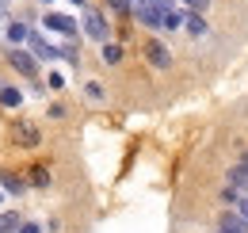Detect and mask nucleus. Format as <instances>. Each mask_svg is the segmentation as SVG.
<instances>
[{"label":"nucleus","mask_w":248,"mask_h":233,"mask_svg":"<svg viewBox=\"0 0 248 233\" xmlns=\"http://www.w3.org/2000/svg\"><path fill=\"white\" fill-rule=\"evenodd\" d=\"M237 214H245V218H248V191L241 195V199H237Z\"/></svg>","instance_id":"nucleus-21"},{"label":"nucleus","mask_w":248,"mask_h":233,"mask_svg":"<svg viewBox=\"0 0 248 233\" xmlns=\"http://www.w3.org/2000/svg\"><path fill=\"white\" fill-rule=\"evenodd\" d=\"M50 31H58V34H65V38H73L77 31H80V23L73 19V16H62V12H46V19H42Z\"/></svg>","instance_id":"nucleus-4"},{"label":"nucleus","mask_w":248,"mask_h":233,"mask_svg":"<svg viewBox=\"0 0 248 233\" xmlns=\"http://www.w3.org/2000/svg\"><path fill=\"white\" fill-rule=\"evenodd\" d=\"M123 61V46L119 42H103V65H119Z\"/></svg>","instance_id":"nucleus-13"},{"label":"nucleus","mask_w":248,"mask_h":233,"mask_svg":"<svg viewBox=\"0 0 248 233\" xmlns=\"http://www.w3.org/2000/svg\"><path fill=\"white\" fill-rule=\"evenodd\" d=\"M73 4H84V0H73Z\"/></svg>","instance_id":"nucleus-26"},{"label":"nucleus","mask_w":248,"mask_h":233,"mask_svg":"<svg viewBox=\"0 0 248 233\" xmlns=\"http://www.w3.org/2000/svg\"><path fill=\"white\" fill-rule=\"evenodd\" d=\"M107 4H111L115 12H130V0H107Z\"/></svg>","instance_id":"nucleus-22"},{"label":"nucleus","mask_w":248,"mask_h":233,"mask_svg":"<svg viewBox=\"0 0 248 233\" xmlns=\"http://www.w3.org/2000/svg\"><path fill=\"white\" fill-rule=\"evenodd\" d=\"M62 61H69V65H80V54H77V46H62Z\"/></svg>","instance_id":"nucleus-18"},{"label":"nucleus","mask_w":248,"mask_h":233,"mask_svg":"<svg viewBox=\"0 0 248 233\" xmlns=\"http://www.w3.org/2000/svg\"><path fill=\"white\" fill-rule=\"evenodd\" d=\"M229 187H237V191H248V168L233 165V168H229Z\"/></svg>","instance_id":"nucleus-10"},{"label":"nucleus","mask_w":248,"mask_h":233,"mask_svg":"<svg viewBox=\"0 0 248 233\" xmlns=\"http://www.w3.org/2000/svg\"><path fill=\"white\" fill-rule=\"evenodd\" d=\"M23 38H31V27H27V23H8V42H12V46L23 42Z\"/></svg>","instance_id":"nucleus-14"},{"label":"nucleus","mask_w":248,"mask_h":233,"mask_svg":"<svg viewBox=\"0 0 248 233\" xmlns=\"http://www.w3.org/2000/svg\"><path fill=\"white\" fill-rule=\"evenodd\" d=\"M184 31L187 34H191V38H202V34H206V19H202V12H187L184 16Z\"/></svg>","instance_id":"nucleus-7"},{"label":"nucleus","mask_w":248,"mask_h":233,"mask_svg":"<svg viewBox=\"0 0 248 233\" xmlns=\"http://www.w3.org/2000/svg\"><path fill=\"white\" fill-rule=\"evenodd\" d=\"M180 27H184V16H180L176 8H172V12H164V31H180Z\"/></svg>","instance_id":"nucleus-17"},{"label":"nucleus","mask_w":248,"mask_h":233,"mask_svg":"<svg viewBox=\"0 0 248 233\" xmlns=\"http://www.w3.org/2000/svg\"><path fill=\"white\" fill-rule=\"evenodd\" d=\"M0 103H4V107H19V103H23V92L16 84H0Z\"/></svg>","instance_id":"nucleus-9"},{"label":"nucleus","mask_w":248,"mask_h":233,"mask_svg":"<svg viewBox=\"0 0 248 233\" xmlns=\"http://www.w3.org/2000/svg\"><path fill=\"white\" fill-rule=\"evenodd\" d=\"M42 4H50V0H42Z\"/></svg>","instance_id":"nucleus-28"},{"label":"nucleus","mask_w":248,"mask_h":233,"mask_svg":"<svg viewBox=\"0 0 248 233\" xmlns=\"http://www.w3.org/2000/svg\"><path fill=\"white\" fill-rule=\"evenodd\" d=\"M80 31L92 38V42H107V34H111V27H107V19H103V12H95V8H88L84 12V19H80Z\"/></svg>","instance_id":"nucleus-2"},{"label":"nucleus","mask_w":248,"mask_h":233,"mask_svg":"<svg viewBox=\"0 0 248 233\" xmlns=\"http://www.w3.org/2000/svg\"><path fill=\"white\" fill-rule=\"evenodd\" d=\"M221 230H237V233H248V218H245V214H225V218H221Z\"/></svg>","instance_id":"nucleus-12"},{"label":"nucleus","mask_w":248,"mask_h":233,"mask_svg":"<svg viewBox=\"0 0 248 233\" xmlns=\"http://www.w3.org/2000/svg\"><path fill=\"white\" fill-rule=\"evenodd\" d=\"M27 42H31V54L38 61H58V58H62V50H58V46H50V42H46L42 34H34V31H31V38H27Z\"/></svg>","instance_id":"nucleus-6"},{"label":"nucleus","mask_w":248,"mask_h":233,"mask_svg":"<svg viewBox=\"0 0 248 233\" xmlns=\"http://www.w3.org/2000/svg\"><path fill=\"white\" fill-rule=\"evenodd\" d=\"M19 226H23V218H19L16 210H0V230H8V233H19Z\"/></svg>","instance_id":"nucleus-11"},{"label":"nucleus","mask_w":248,"mask_h":233,"mask_svg":"<svg viewBox=\"0 0 248 233\" xmlns=\"http://www.w3.org/2000/svg\"><path fill=\"white\" fill-rule=\"evenodd\" d=\"M12 69L19 77H38V58L27 54V50H12Z\"/></svg>","instance_id":"nucleus-5"},{"label":"nucleus","mask_w":248,"mask_h":233,"mask_svg":"<svg viewBox=\"0 0 248 233\" xmlns=\"http://www.w3.org/2000/svg\"><path fill=\"white\" fill-rule=\"evenodd\" d=\"M31 187H50V168H31Z\"/></svg>","instance_id":"nucleus-16"},{"label":"nucleus","mask_w":248,"mask_h":233,"mask_svg":"<svg viewBox=\"0 0 248 233\" xmlns=\"http://www.w3.org/2000/svg\"><path fill=\"white\" fill-rule=\"evenodd\" d=\"M187 8H191V12H206V8H210V0H187Z\"/></svg>","instance_id":"nucleus-20"},{"label":"nucleus","mask_w":248,"mask_h":233,"mask_svg":"<svg viewBox=\"0 0 248 233\" xmlns=\"http://www.w3.org/2000/svg\"><path fill=\"white\" fill-rule=\"evenodd\" d=\"M217 233H237V230H217Z\"/></svg>","instance_id":"nucleus-25"},{"label":"nucleus","mask_w":248,"mask_h":233,"mask_svg":"<svg viewBox=\"0 0 248 233\" xmlns=\"http://www.w3.org/2000/svg\"><path fill=\"white\" fill-rule=\"evenodd\" d=\"M46 88H54V92L65 88V77H62V73H50V77H46Z\"/></svg>","instance_id":"nucleus-19"},{"label":"nucleus","mask_w":248,"mask_h":233,"mask_svg":"<svg viewBox=\"0 0 248 233\" xmlns=\"http://www.w3.org/2000/svg\"><path fill=\"white\" fill-rule=\"evenodd\" d=\"M84 92H88V100H92V103H103V100H107V88L99 84V81H88Z\"/></svg>","instance_id":"nucleus-15"},{"label":"nucleus","mask_w":248,"mask_h":233,"mask_svg":"<svg viewBox=\"0 0 248 233\" xmlns=\"http://www.w3.org/2000/svg\"><path fill=\"white\" fill-rule=\"evenodd\" d=\"M241 168H248V153H241Z\"/></svg>","instance_id":"nucleus-24"},{"label":"nucleus","mask_w":248,"mask_h":233,"mask_svg":"<svg viewBox=\"0 0 248 233\" xmlns=\"http://www.w3.org/2000/svg\"><path fill=\"white\" fill-rule=\"evenodd\" d=\"M12 142L23 146V149H34L38 142H42L38 122H34V118H16V122H12Z\"/></svg>","instance_id":"nucleus-1"},{"label":"nucleus","mask_w":248,"mask_h":233,"mask_svg":"<svg viewBox=\"0 0 248 233\" xmlns=\"http://www.w3.org/2000/svg\"><path fill=\"white\" fill-rule=\"evenodd\" d=\"M0 199H4V191H0Z\"/></svg>","instance_id":"nucleus-27"},{"label":"nucleus","mask_w":248,"mask_h":233,"mask_svg":"<svg viewBox=\"0 0 248 233\" xmlns=\"http://www.w3.org/2000/svg\"><path fill=\"white\" fill-rule=\"evenodd\" d=\"M0 233H8V230H0Z\"/></svg>","instance_id":"nucleus-29"},{"label":"nucleus","mask_w":248,"mask_h":233,"mask_svg":"<svg viewBox=\"0 0 248 233\" xmlns=\"http://www.w3.org/2000/svg\"><path fill=\"white\" fill-rule=\"evenodd\" d=\"M19 233H42V230H38L34 222H23V226H19Z\"/></svg>","instance_id":"nucleus-23"},{"label":"nucleus","mask_w":248,"mask_h":233,"mask_svg":"<svg viewBox=\"0 0 248 233\" xmlns=\"http://www.w3.org/2000/svg\"><path fill=\"white\" fill-rule=\"evenodd\" d=\"M0 191L4 195H23L27 183H23V176H0Z\"/></svg>","instance_id":"nucleus-8"},{"label":"nucleus","mask_w":248,"mask_h":233,"mask_svg":"<svg viewBox=\"0 0 248 233\" xmlns=\"http://www.w3.org/2000/svg\"><path fill=\"white\" fill-rule=\"evenodd\" d=\"M141 50H145V61H149L153 69H168V65H172V50H168L160 38H149Z\"/></svg>","instance_id":"nucleus-3"}]
</instances>
